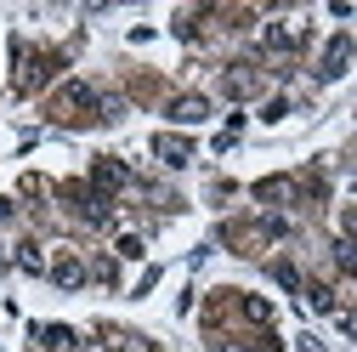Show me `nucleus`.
<instances>
[{
  "mask_svg": "<svg viewBox=\"0 0 357 352\" xmlns=\"http://www.w3.org/2000/svg\"><path fill=\"white\" fill-rule=\"evenodd\" d=\"M204 114H210L204 97H176V103H170V119H204Z\"/></svg>",
  "mask_w": 357,
  "mask_h": 352,
  "instance_id": "nucleus-1",
  "label": "nucleus"
},
{
  "mask_svg": "<svg viewBox=\"0 0 357 352\" xmlns=\"http://www.w3.org/2000/svg\"><path fill=\"white\" fill-rule=\"evenodd\" d=\"M346 57H351V40L340 34L335 46H329V57H324V74H340V63H346Z\"/></svg>",
  "mask_w": 357,
  "mask_h": 352,
  "instance_id": "nucleus-2",
  "label": "nucleus"
},
{
  "mask_svg": "<svg viewBox=\"0 0 357 352\" xmlns=\"http://www.w3.org/2000/svg\"><path fill=\"white\" fill-rule=\"evenodd\" d=\"M159 159H170V165H182V159H188V142H165V137H159Z\"/></svg>",
  "mask_w": 357,
  "mask_h": 352,
  "instance_id": "nucleus-3",
  "label": "nucleus"
},
{
  "mask_svg": "<svg viewBox=\"0 0 357 352\" xmlns=\"http://www.w3.org/2000/svg\"><path fill=\"white\" fill-rule=\"evenodd\" d=\"M6 216H12V205H6V199H0V222H6Z\"/></svg>",
  "mask_w": 357,
  "mask_h": 352,
  "instance_id": "nucleus-4",
  "label": "nucleus"
}]
</instances>
